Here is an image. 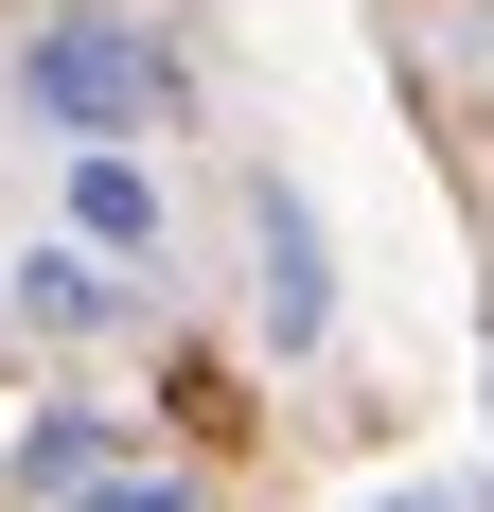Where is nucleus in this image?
Listing matches in <instances>:
<instances>
[{
    "instance_id": "nucleus-1",
    "label": "nucleus",
    "mask_w": 494,
    "mask_h": 512,
    "mask_svg": "<svg viewBox=\"0 0 494 512\" xmlns=\"http://www.w3.org/2000/svg\"><path fill=\"white\" fill-rule=\"evenodd\" d=\"M18 106H36L71 159L89 142H159V124H177V53H159L124 0H53L36 36H18Z\"/></svg>"
},
{
    "instance_id": "nucleus-2",
    "label": "nucleus",
    "mask_w": 494,
    "mask_h": 512,
    "mask_svg": "<svg viewBox=\"0 0 494 512\" xmlns=\"http://www.w3.org/2000/svg\"><path fill=\"white\" fill-rule=\"evenodd\" d=\"M247 318H265V354L336 336V230H318L300 177H247Z\"/></svg>"
},
{
    "instance_id": "nucleus-3",
    "label": "nucleus",
    "mask_w": 494,
    "mask_h": 512,
    "mask_svg": "<svg viewBox=\"0 0 494 512\" xmlns=\"http://www.w3.org/2000/svg\"><path fill=\"white\" fill-rule=\"evenodd\" d=\"M124 318H142V265L71 248V230H53V248H18V336H53V354H106Z\"/></svg>"
},
{
    "instance_id": "nucleus-4",
    "label": "nucleus",
    "mask_w": 494,
    "mask_h": 512,
    "mask_svg": "<svg viewBox=\"0 0 494 512\" xmlns=\"http://www.w3.org/2000/svg\"><path fill=\"white\" fill-rule=\"evenodd\" d=\"M124 442H142V424H124V407H89V389H53V407L18 424V442H0V477H18V495H53V512H71V495H106V477H124Z\"/></svg>"
},
{
    "instance_id": "nucleus-5",
    "label": "nucleus",
    "mask_w": 494,
    "mask_h": 512,
    "mask_svg": "<svg viewBox=\"0 0 494 512\" xmlns=\"http://www.w3.org/2000/svg\"><path fill=\"white\" fill-rule=\"evenodd\" d=\"M71 248L159 265V177H142V142H89V159H71Z\"/></svg>"
},
{
    "instance_id": "nucleus-6",
    "label": "nucleus",
    "mask_w": 494,
    "mask_h": 512,
    "mask_svg": "<svg viewBox=\"0 0 494 512\" xmlns=\"http://www.w3.org/2000/svg\"><path fill=\"white\" fill-rule=\"evenodd\" d=\"M71 512H195V477H142V460H124L106 495H71Z\"/></svg>"
},
{
    "instance_id": "nucleus-7",
    "label": "nucleus",
    "mask_w": 494,
    "mask_h": 512,
    "mask_svg": "<svg viewBox=\"0 0 494 512\" xmlns=\"http://www.w3.org/2000/svg\"><path fill=\"white\" fill-rule=\"evenodd\" d=\"M389 512H494V495H459V477H424V495H389Z\"/></svg>"
},
{
    "instance_id": "nucleus-8",
    "label": "nucleus",
    "mask_w": 494,
    "mask_h": 512,
    "mask_svg": "<svg viewBox=\"0 0 494 512\" xmlns=\"http://www.w3.org/2000/svg\"><path fill=\"white\" fill-rule=\"evenodd\" d=\"M477 371H494V318H477Z\"/></svg>"
}]
</instances>
